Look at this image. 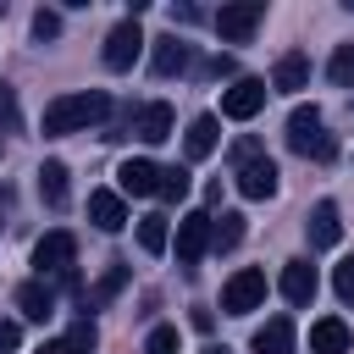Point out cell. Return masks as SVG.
Returning <instances> with one entry per match:
<instances>
[{"label": "cell", "instance_id": "cell-20", "mask_svg": "<svg viewBox=\"0 0 354 354\" xmlns=\"http://www.w3.org/2000/svg\"><path fill=\"white\" fill-rule=\"evenodd\" d=\"M33 177H39V199H44L50 210H66V194H72V188H66V166H61V160H44Z\"/></svg>", "mask_w": 354, "mask_h": 354}, {"label": "cell", "instance_id": "cell-1", "mask_svg": "<svg viewBox=\"0 0 354 354\" xmlns=\"http://www.w3.org/2000/svg\"><path fill=\"white\" fill-rule=\"evenodd\" d=\"M111 116V94L83 88V94H61L44 105V138H66V133H88L94 122Z\"/></svg>", "mask_w": 354, "mask_h": 354}, {"label": "cell", "instance_id": "cell-14", "mask_svg": "<svg viewBox=\"0 0 354 354\" xmlns=\"http://www.w3.org/2000/svg\"><path fill=\"white\" fill-rule=\"evenodd\" d=\"M304 238H310V249H332V243L343 238V221H337V205H332V199H321V205L304 216Z\"/></svg>", "mask_w": 354, "mask_h": 354}, {"label": "cell", "instance_id": "cell-17", "mask_svg": "<svg viewBox=\"0 0 354 354\" xmlns=\"http://www.w3.org/2000/svg\"><path fill=\"white\" fill-rule=\"evenodd\" d=\"M271 88H282V94L310 88V55H304V50H288V55L271 66Z\"/></svg>", "mask_w": 354, "mask_h": 354}, {"label": "cell", "instance_id": "cell-30", "mask_svg": "<svg viewBox=\"0 0 354 354\" xmlns=\"http://www.w3.org/2000/svg\"><path fill=\"white\" fill-rule=\"evenodd\" d=\"M332 288H337V299H343V304H354V254H348V260H337Z\"/></svg>", "mask_w": 354, "mask_h": 354}, {"label": "cell", "instance_id": "cell-3", "mask_svg": "<svg viewBox=\"0 0 354 354\" xmlns=\"http://www.w3.org/2000/svg\"><path fill=\"white\" fill-rule=\"evenodd\" d=\"M144 44H149V39H144L138 17H122V22H116V28L105 33V50H100V61H105L111 72H127V66H133V61L144 55Z\"/></svg>", "mask_w": 354, "mask_h": 354}, {"label": "cell", "instance_id": "cell-28", "mask_svg": "<svg viewBox=\"0 0 354 354\" xmlns=\"http://www.w3.org/2000/svg\"><path fill=\"white\" fill-rule=\"evenodd\" d=\"M66 343H72L77 354H94V343H100V326H94L88 315H83V321H72V326H66Z\"/></svg>", "mask_w": 354, "mask_h": 354}, {"label": "cell", "instance_id": "cell-21", "mask_svg": "<svg viewBox=\"0 0 354 354\" xmlns=\"http://www.w3.org/2000/svg\"><path fill=\"white\" fill-rule=\"evenodd\" d=\"M254 354H293V321L288 315H271L254 332Z\"/></svg>", "mask_w": 354, "mask_h": 354}, {"label": "cell", "instance_id": "cell-31", "mask_svg": "<svg viewBox=\"0 0 354 354\" xmlns=\"http://www.w3.org/2000/svg\"><path fill=\"white\" fill-rule=\"evenodd\" d=\"M61 33V11H33V39L44 44V39H55Z\"/></svg>", "mask_w": 354, "mask_h": 354}, {"label": "cell", "instance_id": "cell-22", "mask_svg": "<svg viewBox=\"0 0 354 354\" xmlns=\"http://www.w3.org/2000/svg\"><path fill=\"white\" fill-rule=\"evenodd\" d=\"M122 288H127V266H122V260H111V266H105V277H100V282L83 293V310H100V304H111Z\"/></svg>", "mask_w": 354, "mask_h": 354}, {"label": "cell", "instance_id": "cell-16", "mask_svg": "<svg viewBox=\"0 0 354 354\" xmlns=\"http://www.w3.org/2000/svg\"><path fill=\"white\" fill-rule=\"evenodd\" d=\"M354 348V332H348V321H337V315H321L315 326H310V354H348Z\"/></svg>", "mask_w": 354, "mask_h": 354}, {"label": "cell", "instance_id": "cell-12", "mask_svg": "<svg viewBox=\"0 0 354 354\" xmlns=\"http://www.w3.org/2000/svg\"><path fill=\"white\" fill-rule=\"evenodd\" d=\"M88 221H94L100 232H122V227H127V199H122L116 188H94V194H88Z\"/></svg>", "mask_w": 354, "mask_h": 354}, {"label": "cell", "instance_id": "cell-11", "mask_svg": "<svg viewBox=\"0 0 354 354\" xmlns=\"http://www.w3.org/2000/svg\"><path fill=\"white\" fill-rule=\"evenodd\" d=\"M238 194H243V199H271V194H277V166H271V155H254V160L238 166Z\"/></svg>", "mask_w": 354, "mask_h": 354}, {"label": "cell", "instance_id": "cell-15", "mask_svg": "<svg viewBox=\"0 0 354 354\" xmlns=\"http://www.w3.org/2000/svg\"><path fill=\"white\" fill-rule=\"evenodd\" d=\"M277 288H282V299H288V304H310V299H315V288H321V277H315V266H310V260H288Z\"/></svg>", "mask_w": 354, "mask_h": 354}, {"label": "cell", "instance_id": "cell-24", "mask_svg": "<svg viewBox=\"0 0 354 354\" xmlns=\"http://www.w3.org/2000/svg\"><path fill=\"white\" fill-rule=\"evenodd\" d=\"M188 188H194V177H188V166H160V199L166 205H177V199H188Z\"/></svg>", "mask_w": 354, "mask_h": 354}, {"label": "cell", "instance_id": "cell-13", "mask_svg": "<svg viewBox=\"0 0 354 354\" xmlns=\"http://www.w3.org/2000/svg\"><path fill=\"white\" fill-rule=\"evenodd\" d=\"M183 66H188V44H183L177 33L149 39V72H155V77H177Z\"/></svg>", "mask_w": 354, "mask_h": 354}, {"label": "cell", "instance_id": "cell-5", "mask_svg": "<svg viewBox=\"0 0 354 354\" xmlns=\"http://www.w3.org/2000/svg\"><path fill=\"white\" fill-rule=\"evenodd\" d=\"M260 22H266V0H238V6H221V11H216L221 44H249Z\"/></svg>", "mask_w": 354, "mask_h": 354}, {"label": "cell", "instance_id": "cell-8", "mask_svg": "<svg viewBox=\"0 0 354 354\" xmlns=\"http://www.w3.org/2000/svg\"><path fill=\"white\" fill-rule=\"evenodd\" d=\"M260 105H266V83L260 77H232V88L221 94V116H232V122H249Z\"/></svg>", "mask_w": 354, "mask_h": 354}, {"label": "cell", "instance_id": "cell-7", "mask_svg": "<svg viewBox=\"0 0 354 354\" xmlns=\"http://www.w3.org/2000/svg\"><path fill=\"white\" fill-rule=\"evenodd\" d=\"M205 254H210V216L194 210L177 221V266H199Z\"/></svg>", "mask_w": 354, "mask_h": 354}, {"label": "cell", "instance_id": "cell-27", "mask_svg": "<svg viewBox=\"0 0 354 354\" xmlns=\"http://www.w3.org/2000/svg\"><path fill=\"white\" fill-rule=\"evenodd\" d=\"M0 133H22V105L11 83H0Z\"/></svg>", "mask_w": 354, "mask_h": 354}, {"label": "cell", "instance_id": "cell-25", "mask_svg": "<svg viewBox=\"0 0 354 354\" xmlns=\"http://www.w3.org/2000/svg\"><path fill=\"white\" fill-rule=\"evenodd\" d=\"M166 243H171V227H166V216H144V221H138V249H144V254H160Z\"/></svg>", "mask_w": 354, "mask_h": 354}, {"label": "cell", "instance_id": "cell-29", "mask_svg": "<svg viewBox=\"0 0 354 354\" xmlns=\"http://www.w3.org/2000/svg\"><path fill=\"white\" fill-rule=\"evenodd\" d=\"M177 348H183V332L177 326H155L144 337V354H177Z\"/></svg>", "mask_w": 354, "mask_h": 354}, {"label": "cell", "instance_id": "cell-19", "mask_svg": "<svg viewBox=\"0 0 354 354\" xmlns=\"http://www.w3.org/2000/svg\"><path fill=\"white\" fill-rule=\"evenodd\" d=\"M17 310H22L28 321H50V315H55V288L39 282V277L22 282V288H17Z\"/></svg>", "mask_w": 354, "mask_h": 354}, {"label": "cell", "instance_id": "cell-2", "mask_svg": "<svg viewBox=\"0 0 354 354\" xmlns=\"http://www.w3.org/2000/svg\"><path fill=\"white\" fill-rule=\"evenodd\" d=\"M288 149L293 155H304V160H332V133L321 127V111L315 105H293V116H288Z\"/></svg>", "mask_w": 354, "mask_h": 354}, {"label": "cell", "instance_id": "cell-23", "mask_svg": "<svg viewBox=\"0 0 354 354\" xmlns=\"http://www.w3.org/2000/svg\"><path fill=\"white\" fill-rule=\"evenodd\" d=\"M238 243H243V216H238V210L210 216V249L221 254V249H238Z\"/></svg>", "mask_w": 354, "mask_h": 354}, {"label": "cell", "instance_id": "cell-26", "mask_svg": "<svg viewBox=\"0 0 354 354\" xmlns=\"http://www.w3.org/2000/svg\"><path fill=\"white\" fill-rule=\"evenodd\" d=\"M326 77H332L337 88H354V39L332 50V61H326Z\"/></svg>", "mask_w": 354, "mask_h": 354}, {"label": "cell", "instance_id": "cell-4", "mask_svg": "<svg viewBox=\"0 0 354 354\" xmlns=\"http://www.w3.org/2000/svg\"><path fill=\"white\" fill-rule=\"evenodd\" d=\"M72 260H77V238L61 232V227L33 243V271H39V282H44V277H72Z\"/></svg>", "mask_w": 354, "mask_h": 354}, {"label": "cell", "instance_id": "cell-10", "mask_svg": "<svg viewBox=\"0 0 354 354\" xmlns=\"http://www.w3.org/2000/svg\"><path fill=\"white\" fill-rule=\"evenodd\" d=\"M160 188V166L155 160H122L116 166V194L122 199H149Z\"/></svg>", "mask_w": 354, "mask_h": 354}, {"label": "cell", "instance_id": "cell-6", "mask_svg": "<svg viewBox=\"0 0 354 354\" xmlns=\"http://www.w3.org/2000/svg\"><path fill=\"white\" fill-rule=\"evenodd\" d=\"M260 304H266V271H254V266L232 271L227 288H221V310H227V315H249V310H260Z\"/></svg>", "mask_w": 354, "mask_h": 354}, {"label": "cell", "instance_id": "cell-9", "mask_svg": "<svg viewBox=\"0 0 354 354\" xmlns=\"http://www.w3.org/2000/svg\"><path fill=\"white\" fill-rule=\"evenodd\" d=\"M171 127H177V116H171L166 100H149V105L133 111V138H144V144H166Z\"/></svg>", "mask_w": 354, "mask_h": 354}, {"label": "cell", "instance_id": "cell-33", "mask_svg": "<svg viewBox=\"0 0 354 354\" xmlns=\"http://www.w3.org/2000/svg\"><path fill=\"white\" fill-rule=\"evenodd\" d=\"M39 354H77L66 337H50V343H39Z\"/></svg>", "mask_w": 354, "mask_h": 354}, {"label": "cell", "instance_id": "cell-34", "mask_svg": "<svg viewBox=\"0 0 354 354\" xmlns=\"http://www.w3.org/2000/svg\"><path fill=\"white\" fill-rule=\"evenodd\" d=\"M205 354H227V348H205Z\"/></svg>", "mask_w": 354, "mask_h": 354}, {"label": "cell", "instance_id": "cell-32", "mask_svg": "<svg viewBox=\"0 0 354 354\" xmlns=\"http://www.w3.org/2000/svg\"><path fill=\"white\" fill-rule=\"evenodd\" d=\"M17 343H22V326L17 321H0V354H11Z\"/></svg>", "mask_w": 354, "mask_h": 354}, {"label": "cell", "instance_id": "cell-18", "mask_svg": "<svg viewBox=\"0 0 354 354\" xmlns=\"http://www.w3.org/2000/svg\"><path fill=\"white\" fill-rule=\"evenodd\" d=\"M216 144H221V122H216V116H194V122H188V133H183V149H188V160H205V155H216Z\"/></svg>", "mask_w": 354, "mask_h": 354}]
</instances>
